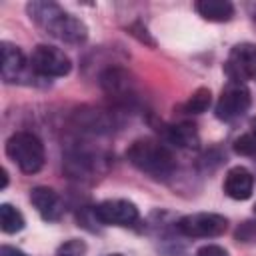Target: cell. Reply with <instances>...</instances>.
Wrapping results in <instances>:
<instances>
[{
    "instance_id": "obj_7",
    "label": "cell",
    "mask_w": 256,
    "mask_h": 256,
    "mask_svg": "<svg viewBox=\"0 0 256 256\" xmlns=\"http://www.w3.org/2000/svg\"><path fill=\"white\" fill-rule=\"evenodd\" d=\"M224 72L232 82L246 84V80H252L256 76V44H236L224 62Z\"/></svg>"
},
{
    "instance_id": "obj_22",
    "label": "cell",
    "mask_w": 256,
    "mask_h": 256,
    "mask_svg": "<svg viewBox=\"0 0 256 256\" xmlns=\"http://www.w3.org/2000/svg\"><path fill=\"white\" fill-rule=\"evenodd\" d=\"M254 216H256V204H254Z\"/></svg>"
},
{
    "instance_id": "obj_15",
    "label": "cell",
    "mask_w": 256,
    "mask_h": 256,
    "mask_svg": "<svg viewBox=\"0 0 256 256\" xmlns=\"http://www.w3.org/2000/svg\"><path fill=\"white\" fill-rule=\"evenodd\" d=\"M0 226L2 232L6 234H16L24 228V216L20 210H16L10 204H2L0 206Z\"/></svg>"
},
{
    "instance_id": "obj_6",
    "label": "cell",
    "mask_w": 256,
    "mask_h": 256,
    "mask_svg": "<svg viewBox=\"0 0 256 256\" xmlns=\"http://www.w3.org/2000/svg\"><path fill=\"white\" fill-rule=\"evenodd\" d=\"M250 90L242 82H228L222 88V94L216 102V118L224 122H232L240 116H244L250 108Z\"/></svg>"
},
{
    "instance_id": "obj_23",
    "label": "cell",
    "mask_w": 256,
    "mask_h": 256,
    "mask_svg": "<svg viewBox=\"0 0 256 256\" xmlns=\"http://www.w3.org/2000/svg\"><path fill=\"white\" fill-rule=\"evenodd\" d=\"M62 256H72V254H62Z\"/></svg>"
},
{
    "instance_id": "obj_18",
    "label": "cell",
    "mask_w": 256,
    "mask_h": 256,
    "mask_svg": "<svg viewBox=\"0 0 256 256\" xmlns=\"http://www.w3.org/2000/svg\"><path fill=\"white\" fill-rule=\"evenodd\" d=\"M196 256H228V252H226L222 246L206 244V246H202V248L196 252Z\"/></svg>"
},
{
    "instance_id": "obj_17",
    "label": "cell",
    "mask_w": 256,
    "mask_h": 256,
    "mask_svg": "<svg viewBox=\"0 0 256 256\" xmlns=\"http://www.w3.org/2000/svg\"><path fill=\"white\" fill-rule=\"evenodd\" d=\"M210 100H212L210 90H208V88H198V90L188 98V102L184 104V112H188V114H202V112L208 110Z\"/></svg>"
},
{
    "instance_id": "obj_13",
    "label": "cell",
    "mask_w": 256,
    "mask_h": 256,
    "mask_svg": "<svg viewBox=\"0 0 256 256\" xmlns=\"http://www.w3.org/2000/svg\"><path fill=\"white\" fill-rule=\"evenodd\" d=\"M196 10L210 22H228L234 16V6L228 0H198Z\"/></svg>"
},
{
    "instance_id": "obj_5",
    "label": "cell",
    "mask_w": 256,
    "mask_h": 256,
    "mask_svg": "<svg viewBox=\"0 0 256 256\" xmlns=\"http://www.w3.org/2000/svg\"><path fill=\"white\" fill-rule=\"evenodd\" d=\"M28 66L40 76L58 78V76H66L70 72L72 62L60 48L48 46V44H38L30 54Z\"/></svg>"
},
{
    "instance_id": "obj_20",
    "label": "cell",
    "mask_w": 256,
    "mask_h": 256,
    "mask_svg": "<svg viewBox=\"0 0 256 256\" xmlns=\"http://www.w3.org/2000/svg\"><path fill=\"white\" fill-rule=\"evenodd\" d=\"M8 184V174H6V170H2V188Z\"/></svg>"
},
{
    "instance_id": "obj_1",
    "label": "cell",
    "mask_w": 256,
    "mask_h": 256,
    "mask_svg": "<svg viewBox=\"0 0 256 256\" xmlns=\"http://www.w3.org/2000/svg\"><path fill=\"white\" fill-rule=\"evenodd\" d=\"M28 16L46 30V34L68 42V44H80L86 40L88 36V28L82 20H78L76 16H72L70 12L62 10L58 4L54 2H30L26 6Z\"/></svg>"
},
{
    "instance_id": "obj_4",
    "label": "cell",
    "mask_w": 256,
    "mask_h": 256,
    "mask_svg": "<svg viewBox=\"0 0 256 256\" xmlns=\"http://www.w3.org/2000/svg\"><path fill=\"white\" fill-rule=\"evenodd\" d=\"M176 228L188 238H216L226 232L228 220L216 212H196L182 216Z\"/></svg>"
},
{
    "instance_id": "obj_16",
    "label": "cell",
    "mask_w": 256,
    "mask_h": 256,
    "mask_svg": "<svg viewBox=\"0 0 256 256\" xmlns=\"http://www.w3.org/2000/svg\"><path fill=\"white\" fill-rule=\"evenodd\" d=\"M234 152L242 156H256V118L250 122V130L234 140Z\"/></svg>"
},
{
    "instance_id": "obj_12",
    "label": "cell",
    "mask_w": 256,
    "mask_h": 256,
    "mask_svg": "<svg viewBox=\"0 0 256 256\" xmlns=\"http://www.w3.org/2000/svg\"><path fill=\"white\" fill-rule=\"evenodd\" d=\"M0 52H2V78H4V82H16L26 68V60H24L22 50L10 42H2Z\"/></svg>"
},
{
    "instance_id": "obj_2",
    "label": "cell",
    "mask_w": 256,
    "mask_h": 256,
    "mask_svg": "<svg viewBox=\"0 0 256 256\" xmlns=\"http://www.w3.org/2000/svg\"><path fill=\"white\" fill-rule=\"evenodd\" d=\"M128 162L138 168L140 172L152 176V178H168L174 168V156L168 150L166 144H162L156 138H138L134 140L126 150Z\"/></svg>"
},
{
    "instance_id": "obj_10",
    "label": "cell",
    "mask_w": 256,
    "mask_h": 256,
    "mask_svg": "<svg viewBox=\"0 0 256 256\" xmlns=\"http://www.w3.org/2000/svg\"><path fill=\"white\" fill-rule=\"evenodd\" d=\"M254 190V176L244 166H234L226 172L224 178V192L232 200H248Z\"/></svg>"
},
{
    "instance_id": "obj_11",
    "label": "cell",
    "mask_w": 256,
    "mask_h": 256,
    "mask_svg": "<svg viewBox=\"0 0 256 256\" xmlns=\"http://www.w3.org/2000/svg\"><path fill=\"white\" fill-rule=\"evenodd\" d=\"M100 86L114 98H128V94H132V80L122 68H106L100 74Z\"/></svg>"
},
{
    "instance_id": "obj_21",
    "label": "cell",
    "mask_w": 256,
    "mask_h": 256,
    "mask_svg": "<svg viewBox=\"0 0 256 256\" xmlns=\"http://www.w3.org/2000/svg\"><path fill=\"white\" fill-rule=\"evenodd\" d=\"M106 256H122V254H106Z\"/></svg>"
},
{
    "instance_id": "obj_8",
    "label": "cell",
    "mask_w": 256,
    "mask_h": 256,
    "mask_svg": "<svg viewBox=\"0 0 256 256\" xmlns=\"http://www.w3.org/2000/svg\"><path fill=\"white\" fill-rule=\"evenodd\" d=\"M94 216L104 226H132L138 220V208L124 198H110L94 206Z\"/></svg>"
},
{
    "instance_id": "obj_9",
    "label": "cell",
    "mask_w": 256,
    "mask_h": 256,
    "mask_svg": "<svg viewBox=\"0 0 256 256\" xmlns=\"http://www.w3.org/2000/svg\"><path fill=\"white\" fill-rule=\"evenodd\" d=\"M30 202L32 206L36 208V212L48 220V222H54L62 216L64 212V206H62V200L58 196L56 190L48 188V186H36L30 190Z\"/></svg>"
},
{
    "instance_id": "obj_14",
    "label": "cell",
    "mask_w": 256,
    "mask_h": 256,
    "mask_svg": "<svg viewBox=\"0 0 256 256\" xmlns=\"http://www.w3.org/2000/svg\"><path fill=\"white\" fill-rule=\"evenodd\" d=\"M166 140L180 148H196L198 146V132L192 124L180 122L166 128Z\"/></svg>"
},
{
    "instance_id": "obj_3",
    "label": "cell",
    "mask_w": 256,
    "mask_h": 256,
    "mask_svg": "<svg viewBox=\"0 0 256 256\" xmlns=\"http://www.w3.org/2000/svg\"><path fill=\"white\" fill-rule=\"evenodd\" d=\"M8 158L26 174H36L44 166V144L32 132H16L6 142Z\"/></svg>"
},
{
    "instance_id": "obj_19",
    "label": "cell",
    "mask_w": 256,
    "mask_h": 256,
    "mask_svg": "<svg viewBox=\"0 0 256 256\" xmlns=\"http://www.w3.org/2000/svg\"><path fill=\"white\" fill-rule=\"evenodd\" d=\"M0 256H28V254H24L22 250H18L14 246H2L0 248Z\"/></svg>"
}]
</instances>
